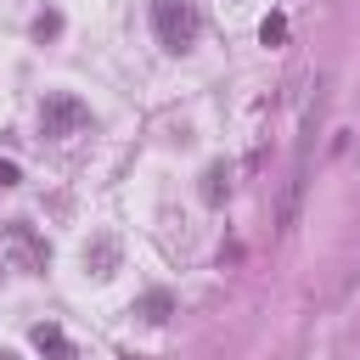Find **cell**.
<instances>
[{
  "label": "cell",
  "instance_id": "cell-1",
  "mask_svg": "<svg viewBox=\"0 0 360 360\" xmlns=\"http://www.w3.org/2000/svg\"><path fill=\"white\" fill-rule=\"evenodd\" d=\"M152 34L163 51H191L202 34V6L197 0H152Z\"/></svg>",
  "mask_w": 360,
  "mask_h": 360
},
{
  "label": "cell",
  "instance_id": "cell-2",
  "mask_svg": "<svg viewBox=\"0 0 360 360\" xmlns=\"http://www.w3.org/2000/svg\"><path fill=\"white\" fill-rule=\"evenodd\" d=\"M39 124H45V135H56V141H68V135H79L84 124H90V107L79 101V96H45L39 101Z\"/></svg>",
  "mask_w": 360,
  "mask_h": 360
},
{
  "label": "cell",
  "instance_id": "cell-3",
  "mask_svg": "<svg viewBox=\"0 0 360 360\" xmlns=\"http://www.w3.org/2000/svg\"><path fill=\"white\" fill-rule=\"evenodd\" d=\"M34 349H39V354H51V360H73V343H68V338H62V326H51V321H45V326H34Z\"/></svg>",
  "mask_w": 360,
  "mask_h": 360
},
{
  "label": "cell",
  "instance_id": "cell-4",
  "mask_svg": "<svg viewBox=\"0 0 360 360\" xmlns=\"http://www.w3.org/2000/svg\"><path fill=\"white\" fill-rule=\"evenodd\" d=\"M135 309H141V321H152V326H158V321H169V309H174V298H169V292H146V298H141Z\"/></svg>",
  "mask_w": 360,
  "mask_h": 360
},
{
  "label": "cell",
  "instance_id": "cell-5",
  "mask_svg": "<svg viewBox=\"0 0 360 360\" xmlns=\"http://www.w3.org/2000/svg\"><path fill=\"white\" fill-rule=\"evenodd\" d=\"M225 191H231V169H225V163H214V169L202 174V197H208V202H219Z\"/></svg>",
  "mask_w": 360,
  "mask_h": 360
},
{
  "label": "cell",
  "instance_id": "cell-6",
  "mask_svg": "<svg viewBox=\"0 0 360 360\" xmlns=\"http://www.w3.org/2000/svg\"><path fill=\"white\" fill-rule=\"evenodd\" d=\"M259 39H264L270 51H276V45H287V17H281V11H270V17L259 22Z\"/></svg>",
  "mask_w": 360,
  "mask_h": 360
},
{
  "label": "cell",
  "instance_id": "cell-7",
  "mask_svg": "<svg viewBox=\"0 0 360 360\" xmlns=\"http://www.w3.org/2000/svg\"><path fill=\"white\" fill-rule=\"evenodd\" d=\"M0 186H17V163H0Z\"/></svg>",
  "mask_w": 360,
  "mask_h": 360
},
{
  "label": "cell",
  "instance_id": "cell-8",
  "mask_svg": "<svg viewBox=\"0 0 360 360\" xmlns=\"http://www.w3.org/2000/svg\"><path fill=\"white\" fill-rule=\"evenodd\" d=\"M0 360H11V354H0Z\"/></svg>",
  "mask_w": 360,
  "mask_h": 360
}]
</instances>
